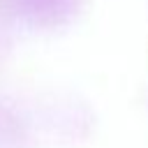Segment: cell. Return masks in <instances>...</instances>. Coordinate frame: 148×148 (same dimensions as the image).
I'll list each match as a JSON object with an SVG mask.
<instances>
[{
  "instance_id": "6da1fadb",
  "label": "cell",
  "mask_w": 148,
  "mask_h": 148,
  "mask_svg": "<svg viewBox=\"0 0 148 148\" xmlns=\"http://www.w3.org/2000/svg\"><path fill=\"white\" fill-rule=\"evenodd\" d=\"M16 5H23V7H32V9H42V7H56L60 5L62 0H14Z\"/></svg>"
}]
</instances>
